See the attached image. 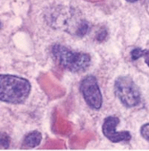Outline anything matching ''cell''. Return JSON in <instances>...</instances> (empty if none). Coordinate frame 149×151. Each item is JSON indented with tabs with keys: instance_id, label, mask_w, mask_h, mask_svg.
<instances>
[{
	"instance_id": "12",
	"label": "cell",
	"mask_w": 149,
	"mask_h": 151,
	"mask_svg": "<svg viewBox=\"0 0 149 151\" xmlns=\"http://www.w3.org/2000/svg\"><path fill=\"white\" fill-rule=\"evenodd\" d=\"M126 1H128V2H130V3H134V2H137L138 0H126Z\"/></svg>"
},
{
	"instance_id": "2",
	"label": "cell",
	"mask_w": 149,
	"mask_h": 151,
	"mask_svg": "<svg viewBox=\"0 0 149 151\" xmlns=\"http://www.w3.org/2000/svg\"><path fill=\"white\" fill-rule=\"evenodd\" d=\"M51 53L59 65L72 73L84 72L91 63V57L88 54L73 51L60 44L54 45Z\"/></svg>"
},
{
	"instance_id": "4",
	"label": "cell",
	"mask_w": 149,
	"mask_h": 151,
	"mask_svg": "<svg viewBox=\"0 0 149 151\" xmlns=\"http://www.w3.org/2000/svg\"><path fill=\"white\" fill-rule=\"evenodd\" d=\"M80 90L87 105L92 109L99 110L103 105V95L97 80L93 75H87L82 79Z\"/></svg>"
},
{
	"instance_id": "9",
	"label": "cell",
	"mask_w": 149,
	"mask_h": 151,
	"mask_svg": "<svg viewBox=\"0 0 149 151\" xmlns=\"http://www.w3.org/2000/svg\"><path fill=\"white\" fill-rule=\"evenodd\" d=\"M142 53H143V49L142 48H139V47L134 48L131 51V53H130L131 59L132 60H138V58L142 57Z\"/></svg>"
},
{
	"instance_id": "11",
	"label": "cell",
	"mask_w": 149,
	"mask_h": 151,
	"mask_svg": "<svg viewBox=\"0 0 149 151\" xmlns=\"http://www.w3.org/2000/svg\"><path fill=\"white\" fill-rule=\"evenodd\" d=\"M142 57H144L145 64L149 66V49H143Z\"/></svg>"
},
{
	"instance_id": "7",
	"label": "cell",
	"mask_w": 149,
	"mask_h": 151,
	"mask_svg": "<svg viewBox=\"0 0 149 151\" xmlns=\"http://www.w3.org/2000/svg\"><path fill=\"white\" fill-rule=\"evenodd\" d=\"M9 146H10L9 136L5 132H1V148L6 149L9 147Z\"/></svg>"
},
{
	"instance_id": "8",
	"label": "cell",
	"mask_w": 149,
	"mask_h": 151,
	"mask_svg": "<svg viewBox=\"0 0 149 151\" xmlns=\"http://www.w3.org/2000/svg\"><path fill=\"white\" fill-rule=\"evenodd\" d=\"M140 133L141 136L149 142V123L145 124L144 125L141 126L140 128Z\"/></svg>"
},
{
	"instance_id": "5",
	"label": "cell",
	"mask_w": 149,
	"mask_h": 151,
	"mask_svg": "<svg viewBox=\"0 0 149 151\" xmlns=\"http://www.w3.org/2000/svg\"><path fill=\"white\" fill-rule=\"evenodd\" d=\"M120 124V119L116 116H107L102 125V132L104 136L113 143L121 141H130L131 139V134L130 132L116 130L118 124Z\"/></svg>"
},
{
	"instance_id": "6",
	"label": "cell",
	"mask_w": 149,
	"mask_h": 151,
	"mask_svg": "<svg viewBox=\"0 0 149 151\" xmlns=\"http://www.w3.org/2000/svg\"><path fill=\"white\" fill-rule=\"evenodd\" d=\"M42 140V134L39 131H32L27 133L22 141L21 147L23 148H33L38 147Z\"/></svg>"
},
{
	"instance_id": "10",
	"label": "cell",
	"mask_w": 149,
	"mask_h": 151,
	"mask_svg": "<svg viewBox=\"0 0 149 151\" xmlns=\"http://www.w3.org/2000/svg\"><path fill=\"white\" fill-rule=\"evenodd\" d=\"M107 35H108V33H107L106 29H101L100 31H99V32L97 34V41L103 42L107 38Z\"/></svg>"
},
{
	"instance_id": "1",
	"label": "cell",
	"mask_w": 149,
	"mask_h": 151,
	"mask_svg": "<svg viewBox=\"0 0 149 151\" xmlns=\"http://www.w3.org/2000/svg\"><path fill=\"white\" fill-rule=\"evenodd\" d=\"M32 84L27 79L12 75H0V100L5 103L19 105L29 98Z\"/></svg>"
},
{
	"instance_id": "3",
	"label": "cell",
	"mask_w": 149,
	"mask_h": 151,
	"mask_svg": "<svg viewBox=\"0 0 149 151\" xmlns=\"http://www.w3.org/2000/svg\"><path fill=\"white\" fill-rule=\"evenodd\" d=\"M114 93L121 103L128 108L138 106L140 104V90L130 76H119L115 80Z\"/></svg>"
}]
</instances>
